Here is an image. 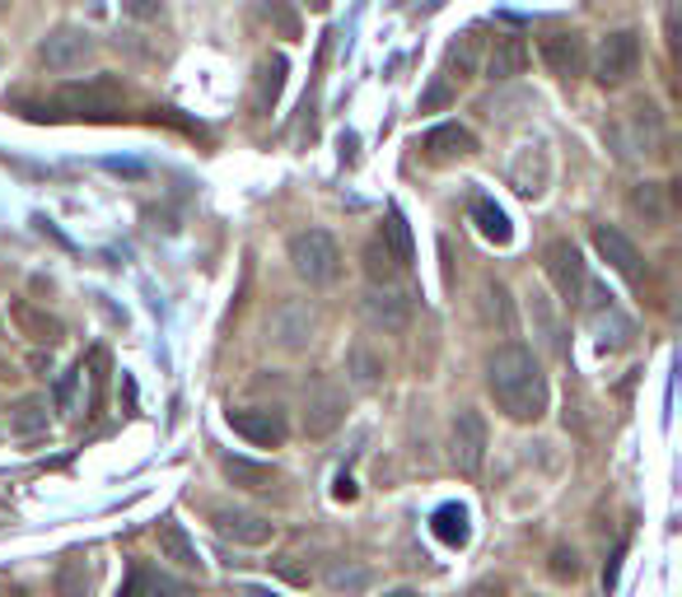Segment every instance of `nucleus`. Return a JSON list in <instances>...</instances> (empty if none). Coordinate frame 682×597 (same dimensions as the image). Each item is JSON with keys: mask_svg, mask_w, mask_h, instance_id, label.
<instances>
[{"mask_svg": "<svg viewBox=\"0 0 682 597\" xmlns=\"http://www.w3.org/2000/svg\"><path fill=\"white\" fill-rule=\"evenodd\" d=\"M122 597H183V584L169 579V574L150 569V565H131L127 584H122Z\"/></svg>", "mask_w": 682, "mask_h": 597, "instance_id": "nucleus-19", "label": "nucleus"}, {"mask_svg": "<svg viewBox=\"0 0 682 597\" xmlns=\"http://www.w3.org/2000/svg\"><path fill=\"white\" fill-rule=\"evenodd\" d=\"M548 177H552V164H548V150L542 145H523L515 169H510V183L519 196H542L548 192Z\"/></svg>", "mask_w": 682, "mask_h": 597, "instance_id": "nucleus-16", "label": "nucleus"}, {"mask_svg": "<svg viewBox=\"0 0 682 597\" xmlns=\"http://www.w3.org/2000/svg\"><path fill=\"white\" fill-rule=\"evenodd\" d=\"M14 378H19V369L6 360V355H0V383H14Z\"/></svg>", "mask_w": 682, "mask_h": 597, "instance_id": "nucleus-37", "label": "nucleus"}, {"mask_svg": "<svg viewBox=\"0 0 682 597\" xmlns=\"http://www.w3.org/2000/svg\"><path fill=\"white\" fill-rule=\"evenodd\" d=\"M431 532L440 536L444 546H467V536H473L467 509H463V504H440V509H435V519H431Z\"/></svg>", "mask_w": 682, "mask_h": 597, "instance_id": "nucleus-25", "label": "nucleus"}, {"mask_svg": "<svg viewBox=\"0 0 682 597\" xmlns=\"http://www.w3.org/2000/svg\"><path fill=\"white\" fill-rule=\"evenodd\" d=\"M248 597H277V593H267V588H248Z\"/></svg>", "mask_w": 682, "mask_h": 597, "instance_id": "nucleus-39", "label": "nucleus"}, {"mask_svg": "<svg viewBox=\"0 0 682 597\" xmlns=\"http://www.w3.org/2000/svg\"><path fill=\"white\" fill-rule=\"evenodd\" d=\"M210 523H216L220 536H229V542H239V546H267L271 536H277V528H271L262 513H248V509H216Z\"/></svg>", "mask_w": 682, "mask_h": 597, "instance_id": "nucleus-10", "label": "nucleus"}, {"mask_svg": "<svg viewBox=\"0 0 682 597\" xmlns=\"http://www.w3.org/2000/svg\"><path fill=\"white\" fill-rule=\"evenodd\" d=\"M10 430H14V434H43V430H47V402H37V397H24V402L14 406V415H10Z\"/></svg>", "mask_w": 682, "mask_h": 597, "instance_id": "nucleus-30", "label": "nucleus"}, {"mask_svg": "<svg viewBox=\"0 0 682 597\" xmlns=\"http://www.w3.org/2000/svg\"><path fill=\"white\" fill-rule=\"evenodd\" d=\"M52 117H71V122H117V117H122V89H117L112 79L66 85L52 98Z\"/></svg>", "mask_w": 682, "mask_h": 597, "instance_id": "nucleus-2", "label": "nucleus"}, {"mask_svg": "<svg viewBox=\"0 0 682 597\" xmlns=\"http://www.w3.org/2000/svg\"><path fill=\"white\" fill-rule=\"evenodd\" d=\"M421 150H425V159H431V164H450V159H473V154H477V135L467 131V127H458V122H444V127H435V131L421 135Z\"/></svg>", "mask_w": 682, "mask_h": 597, "instance_id": "nucleus-11", "label": "nucleus"}, {"mask_svg": "<svg viewBox=\"0 0 682 597\" xmlns=\"http://www.w3.org/2000/svg\"><path fill=\"white\" fill-rule=\"evenodd\" d=\"M342 421H346V397L337 388H314V392H308V402H304V430L314 434V439L333 434Z\"/></svg>", "mask_w": 682, "mask_h": 597, "instance_id": "nucleus-13", "label": "nucleus"}, {"mask_svg": "<svg viewBox=\"0 0 682 597\" xmlns=\"http://www.w3.org/2000/svg\"><path fill=\"white\" fill-rule=\"evenodd\" d=\"M80 378H89V402L85 415H99L104 411V392H108V350L94 346L85 360H80Z\"/></svg>", "mask_w": 682, "mask_h": 597, "instance_id": "nucleus-27", "label": "nucleus"}, {"mask_svg": "<svg viewBox=\"0 0 682 597\" xmlns=\"http://www.w3.org/2000/svg\"><path fill=\"white\" fill-rule=\"evenodd\" d=\"M529 66V43L515 33H496L491 52H486V79H515Z\"/></svg>", "mask_w": 682, "mask_h": 597, "instance_id": "nucleus-17", "label": "nucleus"}, {"mask_svg": "<svg viewBox=\"0 0 682 597\" xmlns=\"http://www.w3.org/2000/svg\"><path fill=\"white\" fill-rule=\"evenodd\" d=\"M10 323L19 327V336H29V341H37V346H56L66 336L62 317H52L47 308L29 304V298H14V304H10Z\"/></svg>", "mask_w": 682, "mask_h": 597, "instance_id": "nucleus-12", "label": "nucleus"}, {"mask_svg": "<svg viewBox=\"0 0 682 597\" xmlns=\"http://www.w3.org/2000/svg\"><path fill=\"white\" fill-rule=\"evenodd\" d=\"M473 225H477V234L486 238V243H496V248H505L515 238L510 215H505L491 196H477V202H473Z\"/></svg>", "mask_w": 682, "mask_h": 597, "instance_id": "nucleus-21", "label": "nucleus"}, {"mask_svg": "<svg viewBox=\"0 0 682 597\" xmlns=\"http://www.w3.org/2000/svg\"><path fill=\"white\" fill-rule=\"evenodd\" d=\"M627 210L636 215V220H646V225H664L669 220V202H664V187L659 183H640L627 192Z\"/></svg>", "mask_w": 682, "mask_h": 597, "instance_id": "nucleus-24", "label": "nucleus"}, {"mask_svg": "<svg viewBox=\"0 0 682 597\" xmlns=\"http://www.w3.org/2000/svg\"><path fill=\"white\" fill-rule=\"evenodd\" d=\"M154 542H160V551L169 555L173 565H183V569H197V574H202V555H197V546H192V536L183 532L178 519H160V528H154Z\"/></svg>", "mask_w": 682, "mask_h": 597, "instance_id": "nucleus-18", "label": "nucleus"}, {"mask_svg": "<svg viewBox=\"0 0 682 597\" xmlns=\"http://www.w3.org/2000/svg\"><path fill=\"white\" fill-rule=\"evenodd\" d=\"M481 317H486V323H500L505 336H515V304H510V290H505V285H486V290H481Z\"/></svg>", "mask_w": 682, "mask_h": 597, "instance_id": "nucleus-29", "label": "nucleus"}, {"mask_svg": "<svg viewBox=\"0 0 682 597\" xmlns=\"http://www.w3.org/2000/svg\"><path fill=\"white\" fill-rule=\"evenodd\" d=\"M290 262H295V275L308 285H333L342 275L337 238L323 234V229H304V234L290 238Z\"/></svg>", "mask_w": 682, "mask_h": 597, "instance_id": "nucleus-3", "label": "nucleus"}, {"mask_svg": "<svg viewBox=\"0 0 682 597\" xmlns=\"http://www.w3.org/2000/svg\"><path fill=\"white\" fill-rule=\"evenodd\" d=\"M379 243L393 252V262L407 271L412 267V257H416V248H412V229H407V220H402V210L393 206L388 210V220H383V234H379Z\"/></svg>", "mask_w": 682, "mask_h": 597, "instance_id": "nucleus-26", "label": "nucleus"}, {"mask_svg": "<svg viewBox=\"0 0 682 597\" xmlns=\"http://www.w3.org/2000/svg\"><path fill=\"white\" fill-rule=\"evenodd\" d=\"M285 75H290V62L277 52V56H267V62L258 66V94H252V108L267 112V108H277V98L285 89Z\"/></svg>", "mask_w": 682, "mask_h": 597, "instance_id": "nucleus-23", "label": "nucleus"}, {"mask_svg": "<svg viewBox=\"0 0 682 597\" xmlns=\"http://www.w3.org/2000/svg\"><path fill=\"white\" fill-rule=\"evenodd\" d=\"M552 574H556V579H580L575 551H556V555H552Z\"/></svg>", "mask_w": 682, "mask_h": 597, "instance_id": "nucleus-33", "label": "nucleus"}, {"mask_svg": "<svg viewBox=\"0 0 682 597\" xmlns=\"http://www.w3.org/2000/svg\"><path fill=\"white\" fill-rule=\"evenodd\" d=\"M365 317L383 332H402L412 323V294H398V290H369L365 294Z\"/></svg>", "mask_w": 682, "mask_h": 597, "instance_id": "nucleus-14", "label": "nucleus"}, {"mask_svg": "<svg viewBox=\"0 0 682 597\" xmlns=\"http://www.w3.org/2000/svg\"><path fill=\"white\" fill-rule=\"evenodd\" d=\"M75 383H80V365L62 373V383H56V411H71V397H75Z\"/></svg>", "mask_w": 682, "mask_h": 597, "instance_id": "nucleus-32", "label": "nucleus"}, {"mask_svg": "<svg viewBox=\"0 0 682 597\" xmlns=\"http://www.w3.org/2000/svg\"><path fill=\"white\" fill-rule=\"evenodd\" d=\"M365 579H369L365 569H342V565H337V569H327V584H333V588H360Z\"/></svg>", "mask_w": 682, "mask_h": 597, "instance_id": "nucleus-34", "label": "nucleus"}, {"mask_svg": "<svg viewBox=\"0 0 682 597\" xmlns=\"http://www.w3.org/2000/svg\"><path fill=\"white\" fill-rule=\"evenodd\" d=\"M365 275L375 281V290H393V281L402 275V267L393 262V252H388L379 238H369L365 243Z\"/></svg>", "mask_w": 682, "mask_h": 597, "instance_id": "nucleus-28", "label": "nucleus"}, {"mask_svg": "<svg viewBox=\"0 0 682 597\" xmlns=\"http://www.w3.org/2000/svg\"><path fill=\"white\" fill-rule=\"evenodd\" d=\"M388 597H416L412 588H398V593H388Z\"/></svg>", "mask_w": 682, "mask_h": 597, "instance_id": "nucleus-40", "label": "nucleus"}, {"mask_svg": "<svg viewBox=\"0 0 682 597\" xmlns=\"http://www.w3.org/2000/svg\"><path fill=\"white\" fill-rule=\"evenodd\" d=\"M350 378H356V388H379L383 383V360L375 350L356 346V350H350Z\"/></svg>", "mask_w": 682, "mask_h": 597, "instance_id": "nucleus-31", "label": "nucleus"}, {"mask_svg": "<svg viewBox=\"0 0 682 597\" xmlns=\"http://www.w3.org/2000/svg\"><path fill=\"white\" fill-rule=\"evenodd\" d=\"M37 56H43V66L47 70H80L89 56H94V37L85 33V29H71V24H62V29H52L47 37H43V47H37Z\"/></svg>", "mask_w": 682, "mask_h": 597, "instance_id": "nucleus-8", "label": "nucleus"}, {"mask_svg": "<svg viewBox=\"0 0 682 597\" xmlns=\"http://www.w3.org/2000/svg\"><path fill=\"white\" fill-rule=\"evenodd\" d=\"M450 98H454V94H450V85H435L431 94L421 98V108H444V104H450Z\"/></svg>", "mask_w": 682, "mask_h": 597, "instance_id": "nucleus-35", "label": "nucleus"}, {"mask_svg": "<svg viewBox=\"0 0 682 597\" xmlns=\"http://www.w3.org/2000/svg\"><path fill=\"white\" fill-rule=\"evenodd\" d=\"M94 574H89V555L71 551L62 565H56V597H89Z\"/></svg>", "mask_w": 682, "mask_h": 597, "instance_id": "nucleus-22", "label": "nucleus"}, {"mask_svg": "<svg viewBox=\"0 0 682 597\" xmlns=\"http://www.w3.org/2000/svg\"><path fill=\"white\" fill-rule=\"evenodd\" d=\"M220 471L239 490H252V495H262V490L277 486V471H271L267 463H252V457H220Z\"/></svg>", "mask_w": 682, "mask_h": 597, "instance_id": "nucleus-20", "label": "nucleus"}, {"mask_svg": "<svg viewBox=\"0 0 682 597\" xmlns=\"http://www.w3.org/2000/svg\"><path fill=\"white\" fill-rule=\"evenodd\" d=\"M33 369H37V378H47L52 373V355H33Z\"/></svg>", "mask_w": 682, "mask_h": 597, "instance_id": "nucleus-38", "label": "nucleus"}, {"mask_svg": "<svg viewBox=\"0 0 682 597\" xmlns=\"http://www.w3.org/2000/svg\"><path fill=\"white\" fill-rule=\"evenodd\" d=\"M542 62L556 79H575L584 75V37L580 33H552L542 37Z\"/></svg>", "mask_w": 682, "mask_h": 597, "instance_id": "nucleus-15", "label": "nucleus"}, {"mask_svg": "<svg viewBox=\"0 0 682 597\" xmlns=\"http://www.w3.org/2000/svg\"><path fill=\"white\" fill-rule=\"evenodd\" d=\"M229 430L243 434L248 444L258 448H281L290 439V425H285V411L277 406H248V411H229Z\"/></svg>", "mask_w": 682, "mask_h": 597, "instance_id": "nucleus-9", "label": "nucleus"}, {"mask_svg": "<svg viewBox=\"0 0 682 597\" xmlns=\"http://www.w3.org/2000/svg\"><path fill=\"white\" fill-rule=\"evenodd\" d=\"M486 392L505 411V421L533 425L548 411V373H542L538 355L523 341H505L486 360Z\"/></svg>", "mask_w": 682, "mask_h": 597, "instance_id": "nucleus-1", "label": "nucleus"}, {"mask_svg": "<svg viewBox=\"0 0 682 597\" xmlns=\"http://www.w3.org/2000/svg\"><path fill=\"white\" fill-rule=\"evenodd\" d=\"M594 248H598V257L608 262L621 281H627L631 290H640L646 285V262H640V252H636V243L621 229H613V225H594Z\"/></svg>", "mask_w": 682, "mask_h": 597, "instance_id": "nucleus-7", "label": "nucleus"}, {"mask_svg": "<svg viewBox=\"0 0 682 597\" xmlns=\"http://www.w3.org/2000/svg\"><path fill=\"white\" fill-rule=\"evenodd\" d=\"M450 453H454V467H458L463 476H477V471H481V463H486V421H481V411L463 406V411L454 415Z\"/></svg>", "mask_w": 682, "mask_h": 597, "instance_id": "nucleus-6", "label": "nucleus"}, {"mask_svg": "<svg viewBox=\"0 0 682 597\" xmlns=\"http://www.w3.org/2000/svg\"><path fill=\"white\" fill-rule=\"evenodd\" d=\"M542 271H548L552 290L561 294V304L580 308L584 285H589V271H584V257H580V248L571 243V238H556V243L542 248Z\"/></svg>", "mask_w": 682, "mask_h": 597, "instance_id": "nucleus-5", "label": "nucleus"}, {"mask_svg": "<svg viewBox=\"0 0 682 597\" xmlns=\"http://www.w3.org/2000/svg\"><path fill=\"white\" fill-rule=\"evenodd\" d=\"M6 597H29V593H19V588H14V593H6Z\"/></svg>", "mask_w": 682, "mask_h": 597, "instance_id": "nucleus-41", "label": "nucleus"}, {"mask_svg": "<svg viewBox=\"0 0 682 597\" xmlns=\"http://www.w3.org/2000/svg\"><path fill=\"white\" fill-rule=\"evenodd\" d=\"M640 70V33L636 29H617L598 43L594 52V79L603 89H621L631 85V75Z\"/></svg>", "mask_w": 682, "mask_h": 597, "instance_id": "nucleus-4", "label": "nucleus"}, {"mask_svg": "<svg viewBox=\"0 0 682 597\" xmlns=\"http://www.w3.org/2000/svg\"><path fill=\"white\" fill-rule=\"evenodd\" d=\"M333 495L350 504V500H356V481H350V476H337V490H333Z\"/></svg>", "mask_w": 682, "mask_h": 597, "instance_id": "nucleus-36", "label": "nucleus"}]
</instances>
